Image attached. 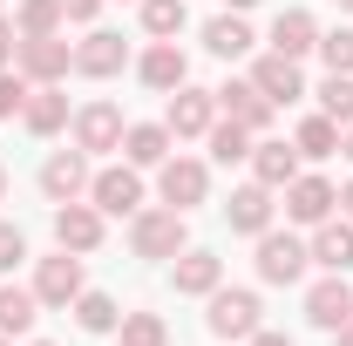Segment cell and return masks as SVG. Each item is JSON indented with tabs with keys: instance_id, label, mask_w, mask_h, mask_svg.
<instances>
[{
	"instance_id": "obj_1",
	"label": "cell",
	"mask_w": 353,
	"mask_h": 346,
	"mask_svg": "<svg viewBox=\"0 0 353 346\" xmlns=\"http://www.w3.org/2000/svg\"><path fill=\"white\" fill-rule=\"evenodd\" d=\"M130 245L136 258H176L183 252V211H136Z\"/></svg>"
},
{
	"instance_id": "obj_2",
	"label": "cell",
	"mask_w": 353,
	"mask_h": 346,
	"mask_svg": "<svg viewBox=\"0 0 353 346\" xmlns=\"http://www.w3.org/2000/svg\"><path fill=\"white\" fill-rule=\"evenodd\" d=\"M306 245L299 238H285V231H259V278L265 285H292L299 272H306Z\"/></svg>"
},
{
	"instance_id": "obj_3",
	"label": "cell",
	"mask_w": 353,
	"mask_h": 346,
	"mask_svg": "<svg viewBox=\"0 0 353 346\" xmlns=\"http://www.w3.org/2000/svg\"><path fill=\"white\" fill-rule=\"evenodd\" d=\"M211 333L218 340H252L259 333V299L252 292H218L211 299Z\"/></svg>"
},
{
	"instance_id": "obj_4",
	"label": "cell",
	"mask_w": 353,
	"mask_h": 346,
	"mask_svg": "<svg viewBox=\"0 0 353 346\" xmlns=\"http://www.w3.org/2000/svg\"><path fill=\"white\" fill-rule=\"evenodd\" d=\"M14 54H21V68L34 75V82H54V75H68V41H54V34H21L14 41Z\"/></svg>"
},
{
	"instance_id": "obj_5",
	"label": "cell",
	"mask_w": 353,
	"mask_h": 346,
	"mask_svg": "<svg viewBox=\"0 0 353 346\" xmlns=\"http://www.w3.org/2000/svg\"><path fill=\"white\" fill-rule=\"evenodd\" d=\"M333 204H340V197H333L326 176H292V183H285V211L299 217V224H326Z\"/></svg>"
},
{
	"instance_id": "obj_6",
	"label": "cell",
	"mask_w": 353,
	"mask_h": 346,
	"mask_svg": "<svg viewBox=\"0 0 353 346\" xmlns=\"http://www.w3.org/2000/svg\"><path fill=\"white\" fill-rule=\"evenodd\" d=\"M75 143L82 150H116L123 143V109L116 102H88L82 116H75Z\"/></svg>"
},
{
	"instance_id": "obj_7",
	"label": "cell",
	"mask_w": 353,
	"mask_h": 346,
	"mask_svg": "<svg viewBox=\"0 0 353 346\" xmlns=\"http://www.w3.org/2000/svg\"><path fill=\"white\" fill-rule=\"evenodd\" d=\"M211 109H218L211 88H176L170 123H163V130H170V136H204V130H211Z\"/></svg>"
},
{
	"instance_id": "obj_8",
	"label": "cell",
	"mask_w": 353,
	"mask_h": 346,
	"mask_svg": "<svg viewBox=\"0 0 353 346\" xmlns=\"http://www.w3.org/2000/svg\"><path fill=\"white\" fill-rule=\"evenodd\" d=\"M54 238H61V252H95L102 245V217L88 204H61L54 211Z\"/></svg>"
},
{
	"instance_id": "obj_9",
	"label": "cell",
	"mask_w": 353,
	"mask_h": 346,
	"mask_svg": "<svg viewBox=\"0 0 353 346\" xmlns=\"http://www.w3.org/2000/svg\"><path fill=\"white\" fill-rule=\"evenodd\" d=\"M218 102L231 109V123H245V130H265V123H272V95H265L259 82H224Z\"/></svg>"
},
{
	"instance_id": "obj_10",
	"label": "cell",
	"mask_w": 353,
	"mask_h": 346,
	"mask_svg": "<svg viewBox=\"0 0 353 346\" xmlns=\"http://www.w3.org/2000/svg\"><path fill=\"white\" fill-rule=\"evenodd\" d=\"M88 183V163H82V150H61V156H48L41 163V190L54 197V204H75V190Z\"/></svg>"
},
{
	"instance_id": "obj_11",
	"label": "cell",
	"mask_w": 353,
	"mask_h": 346,
	"mask_svg": "<svg viewBox=\"0 0 353 346\" xmlns=\"http://www.w3.org/2000/svg\"><path fill=\"white\" fill-rule=\"evenodd\" d=\"M136 204H143V176H136V170H102V176H95V211L130 217Z\"/></svg>"
},
{
	"instance_id": "obj_12",
	"label": "cell",
	"mask_w": 353,
	"mask_h": 346,
	"mask_svg": "<svg viewBox=\"0 0 353 346\" xmlns=\"http://www.w3.org/2000/svg\"><path fill=\"white\" fill-rule=\"evenodd\" d=\"M34 299H48V305H68V299H82V265L68 258H41V278H34Z\"/></svg>"
},
{
	"instance_id": "obj_13",
	"label": "cell",
	"mask_w": 353,
	"mask_h": 346,
	"mask_svg": "<svg viewBox=\"0 0 353 346\" xmlns=\"http://www.w3.org/2000/svg\"><path fill=\"white\" fill-rule=\"evenodd\" d=\"M306 319H312V326H326V333H340V326L353 319V292L340 285V278L312 285V292H306Z\"/></svg>"
},
{
	"instance_id": "obj_14",
	"label": "cell",
	"mask_w": 353,
	"mask_h": 346,
	"mask_svg": "<svg viewBox=\"0 0 353 346\" xmlns=\"http://www.w3.org/2000/svg\"><path fill=\"white\" fill-rule=\"evenodd\" d=\"M123 61H130V48H123V34H109V28H95V34L75 48V68H82V75H116Z\"/></svg>"
},
{
	"instance_id": "obj_15",
	"label": "cell",
	"mask_w": 353,
	"mask_h": 346,
	"mask_svg": "<svg viewBox=\"0 0 353 346\" xmlns=\"http://www.w3.org/2000/svg\"><path fill=\"white\" fill-rule=\"evenodd\" d=\"M204 190H211V176L204 163H163V197H170V211H190V204H204Z\"/></svg>"
},
{
	"instance_id": "obj_16",
	"label": "cell",
	"mask_w": 353,
	"mask_h": 346,
	"mask_svg": "<svg viewBox=\"0 0 353 346\" xmlns=\"http://www.w3.org/2000/svg\"><path fill=\"white\" fill-rule=\"evenodd\" d=\"M252 82H259L272 102H299V95H306V82H299V61H292V54H265Z\"/></svg>"
},
{
	"instance_id": "obj_17",
	"label": "cell",
	"mask_w": 353,
	"mask_h": 346,
	"mask_svg": "<svg viewBox=\"0 0 353 346\" xmlns=\"http://www.w3.org/2000/svg\"><path fill=\"white\" fill-rule=\"evenodd\" d=\"M224 217H231V231H252V238H259L265 224H272V190H265V183L238 190V197L224 204Z\"/></svg>"
},
{
	"instance_id": "obj_18",
	"label": "cell",
	"mask_w": 353,
	"mask_h": 346,
	"mask_svg": "<svg viewBox=\"0 0 353 346\" xmlns=\"http://www.w3.org/2000/svg\"><path fill=\"white\" fill-rule=\"evenodd\" d=\"M312 34H319V28H312V14L292 7V14H279V21H272V54H292V61H299L306 48H319Z\"/></svg>"
},
{
	"instance_id": "obj_19",
	"label": "cell",
	"mask_w": 353,
	"mask_h": 346,
	"mask_svg": "<svg viewBox=\"0 0 353 346\" xmlns=\"http://www.w3.org/2000/svg\"><path fill=\"white\" fill-rule=\"evenodd\" d=\"M252 170H259L265 190H279V183L299 176V150H285V143H259V150H252Z\"/></svg>"
},
{
	"instance_id": "obj_20",
	"label": "cell",
	"mask_w": 353,
	"mask_h": 346,
	"mask_svg": "<svg viewBox=\"0 0 353 346\" xmlns=\"http://www.w3.org/2000/svg\"><path fill=\"white\" fill-rule=\"evenodd\" d=\"M21 123H28L34 136H54L61 123H68V95H54V88H34V95H28V109H21Z\"/></svg>"
},
{
	"instance_id": "obj_21",
	"label": "cell",
	"mask_w": 353,
	"mask_h": 346,
	"mask_svg": "<svg viewBox=\"0 0 353 346\" xmlns=\"http://www.w3.org/2000/svg\"><path fill=\"white\" fill-rule=\"evenodd\" d=\"M143 82H150V88H183V48L157 41L150 54H143Z\"/></svg>"
},
{
	"instance_id": "obj_22",
	"label": "cell",
	"mask_w": 353,
	"mask_h": 346,
	"mask_svg": "<svg viewBox=\"0 0 353 346\" xmlns=\"http://www.w3.org/2000/svg\"><path fill=\"white\" fill-rule=\"evenodd\" d=\"M312 258L326 265V272H347V265H353V224H319Z\"/></svg>"
},
{
	"instance_id": "obj_23",
	"label": "cell",
	"mask_w": 353,
	"mask_h": 346,
	"mask_svg": "<svg viewBox=\"0 0 353 346\" xmlns=\"http://www.w3.org/2000/svg\"><path fill=\"white\" fill-rule=\"evenodd\" d=\"M204 41H211V54H224V61H238V54H252V28H245L238 14H218V21L204 28Z\"/></svg>"
},
{
	"instance_id": "obj_24",
	"label": "cell",
	"mask_w": 353,
	"mask_h": 346,
	"mask_svg": "<svg viewBox=\"0 0 353 346\" xmlns=\"http://www.w3.org/2000/svg\"><path fill=\"white\" fill-rule=\"evenodd\" d=\"M176 292H218V258L211 252H183L176 258Z\"/></svg>"
},
{
	"instance_id": "obj_25",
	"label": "cell",
	"mask_w": 353,
	"mask_h": 346,
	"mask_svg": "<svg viewBox=\"0 0 353 346\" xmlns=\"http://www.w3.org/2000/svg\"><path fill=\"white\" fill-rule=\"evenodd\" d=\"M123 150H130V163H163V156H170V130L143 123V130H130V136H123Z\"/></svg>"
},
{
	"instance_id": "obj_26",
	"label": "cell",
	"mask_w": 353,
	"mask_h": 346,
	"mask_svg": "<svg viewBox=\"0 0 353 346\" xmlns=\"http://www.w3.org/2000/svg\"><path fill=\"white\" fill-rule=\"evenodd\" d=\"M28 326H34V292L0 285V333H28Z\"/></svg>"
},
{
	"instance_id": "obj_27",
	"label": "cell",
	"mask_w": 353,
	"mask_h": 346,
	"mask_svg": "<svg viewBox=\"0 0 353 346\" xmlns=\"http://www.w3.org/2000/svg\"><path fill=\"white\" fill-rule=\"evenodd\" d=\"M333 150H340V123H333V116L299 123V156H333Z\"/></svg>"
},
{
	"instance_id": "obj_28",
	"label": "cell",
	"mask_w": 353,
	"mask_h": 346,
	"mask_svg": "<svg viewBox=\"0 0 353 346\" xmlns=\"http://www.w3.org/2000/svg\"><path fill=\"white\" fill-rule=\"evenodd\" d=\"M211 156H218V163H245V156H252V130H245V123H218V130H211Z\"/></svg>"
},
{
	"instance_id": "obj_29",
	"label": "cell",
	"mask_w": 353,
	"mask_h": 346,
	"mask_svg": "<svg viewBox=\"0 0 353 346\" xmlns=\"http://www.w3.org/2000/svg\"><path fill=\"white\" fill-rule=\"evenodd\" d=\"M75 319H82V333H116V299L109 292H82L75 299Z\"/></svg>"
},
{
	"instance_id": "obj_30",
	"label": "cell",
	"mask_w": 353,
	"mask_h": 346,
	"mask_svg": "<svg viewBox=\"0 0 353 346\" xmlns=\"http://www.w3.org/2000/svg\"><path fill=\"white\" fill-rule=\"evenodd\" d=\"M163 340H170L163 312H130V319H123V346H163Z\"/></svg>"
},
{
	"instance_id": "obj_31",
	"label": "cell",
	"mask_w": 353,
	"mask_h": 346,
	"mask_svg": "<svg viewBox=\"0 0 353 346\" xmlns=\"http://www.w3.org/2000/svg\"><path fill=\"white\" fill-rule=\"evenodd\" d=\"M183 21H190L183 0H143V28H150V34H176Z\"/></svg>"
},
{
	"instance_id": "obj_32",
	"label": "cell",
	"mask_w": 353,
	"mask_h": 346,
	"mask_svg": "<svg viewBox=\"0 0 353 346\" xmlns=\"http://www.w3.org/2000/svg\"><path fill=\"white\" fill-rule=\"evenodd\" d=\"M319 102H326V116H333V123H347V130H353V75H326Z\"/></svg>"
},
{
	"instance_id": "obj_33",
	"label": "cell",
	"mask_w": 353,
	"mask_h": 346,
	"mask_svg": "<svg viewBox=\"0 0 353 346\" xmlns=\"http://www.w3.org/2000/svg\"><path fill=\"white\" fill-rule=\"evenodd\" d=\"M61 28V0H21V34H54Z\"/></svg>"
},
{
	"instance_id": "obj_34",
	"label": "cell",
	"mask_w": 353,
	"mask_h": 346,
	"mask_svg": "<svg viewBox=\"0 0 353 346\" xmlns=\"http://www.w3.org/2000/svg\"><path fill=\"white\" fill-rule=\"evenodd\" d=\"M319 54H326L333 75H353V34H347V28H333V34L319 41Z\"/></svg>"
},
{
	"instance_id": "obj_35",
	"label": "cell",
	"mask_w": 353,
	"mask_h": 346,
	"mask_svg": "<svg viewBox=\"0 0 353 346\" xmlns=\"http://www.w3.org/2000/svg\"><path fill=\"white\" fill-rule=\"evenodd\" d=\"M28 95H34V88L21 82V75H0V116H21V109H28Z\"/></svg>"
},
{
	"instance_id": "obj_36",
	"label": "cell",
	"mask_w": 353,
	"mask_h": 346,
	"mask_svg": "<svg viewBox=\"0 0 353 346\" xmlns=\"http://www.w3.org/2000/svg\"><path fill=\"white\" fill-rule=\"evenodd\" d=\"M21 258H28V238H21L14 224H0V272H14Z\"/></svg>"
},
{
	"instance_id": "obj_37",
	"label": "cell",
	"mask_w": 353,
	"mask_h": 346,
	"mask_svg": "<svg viewBox=\"0 0 353 346\" xmlns=\"http://www.w3.org/2000/svg\"><path fill=\"white\" fill-rule=\"evenodd\" d=\"M95 7H102V0H61V14H68V21H88Z\"/></svg>"
},
{
	"instance_id": "obj_38",
	"label": "cell",
	"mask_w": 353,
	"mask_h": 346,
	"mask_svg": "<svg viewBox=\"0 0 353 346\" xmlns=\"http://www.w3.org/2000/svg\"><path fill=\"white\" fill-rule=\"evenodd\" d=\"M252 346H292L285 333H252Z\"/></svg>"
},
{
	"instance_id": "obj_39",
	"label": "cell",
	"mask_w": 353,
	"mask_h": 346,
	"mask_svg": "<svg viewBox=\"0 0 353 346\" xmlns=\"http://www.w3.org/2000/svg\"><path fill=\"white\" fill-rule=\"evenodd\" d=\"M7 48H14V28H7V21H0V61H7Z\"/></svg>"
},
{
	"instance_id": "obj_40",
	"label": "cell",
	"mask_w": 353,
	"mask_h": 346,
	"mask_svg": "<svg viewBox=\"0 0 353 346\" xmlns=\"http://www.w3.org/2000/svg\"><path fill=\"white\" fill-rule=\"evenodd\" d=\"M340 346H353V319H347V326H340Z\"/></svg>"
},
{
	"instance_id": "obj_41",
	"label": "cell",
	"mask_w": 353,
	"mask_h": 346,
	"mask_svg": "<svg viewBox=\"0 0 353 346\" xmlns=\"http://www.w3.org/2000/svg\"><path fill=\"white\" fill-rule=\"evenodd\" d=\"M340 204H347V217H353V183H347V190H340Z\"/></svg>"
},
{
	"instance_id": "obj_42",
	"label": "cell",
	"mask_w": 353,
	"mask_h": 346,
	"mask_svg": "<svg viewBox=\"0 0 353 346\" xmlns=\"http://www.w3.org/2000/svg\"><path fill=\"white\" fill-rule=\"evenodd\" d=\"M224 7H259V0H224Z\"/></svg>"
},
{
	"instance_id": "obj_43",
	"label": "cell",
	"mask_w": 353,
	"mask_h": 346,
	"mask_svg": "<svg viewBox=\"0 0 353 346\" xmlns=\"http://www.w3.org/2000/svg\"><path fill=\"white\" fill-rule=\"evenodd\" d=\"M0 197H7V170H0Z\"/></svg>"
},
{
	"instance_id": "obj_44",
	"label": "cell",
	"mask_w": 353,
	"mask_h": 346,
	"mask_svg": "<svg viewBox=\"0 0 353 346\" xmlns=\"http://www.w3.org/2000/svg\"><path fill=\"white\" fill-rule=\"evenodd\" d=\"M347 156H353V130H347Z\"/></svg>"
},
{
	"instance_id": "obj_45",
	"label": "cell",
	"mask_w": 353,
	"mask_h": 346,
	"mask_svg": "<svg viewBox=\"0 0 353 346\" xmlns=\"http://www.w3.org/2000/svg\"><path fill=\"white\" fill-rule=\"evenodd\" d=\"M0 346H7V333H0Z\"/></svg>"
},
{
	"instance_id": "obj_46",
	"label": "cell",
	"mask_w": 353,
	"mask_h": 346,
	"mask_svg": "<svg viewBox=\"0 0 353 346\" xmlns=\"http://www.w3.org/2000/svg\"><path fill=\"white\" fill-rule=\"evenodd\" d=\"M340 7H353V0H340Z\"/></svg>"
},
{
	"instance_id": "obj_47",
	"label": "cell",
	"mask_w": 353,
	"mask_h": 346,
	"mask_svg": "<svg viewBox=\"0 0 353 346\" xmlns=\"http://www.w3.org/2000/svg\"><path fill=\"white\" fill-rule=\"evenodd\" d=\"M41 346H48V340H41Z\"/></svg>"
}]
</instances>
